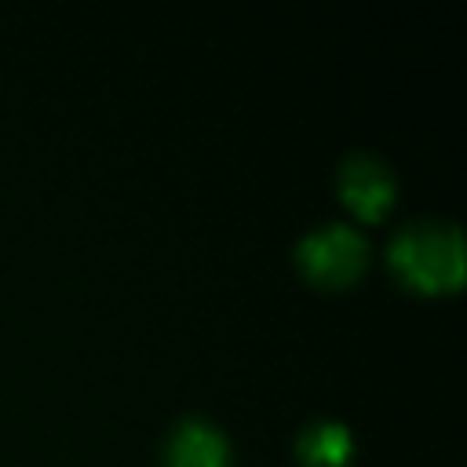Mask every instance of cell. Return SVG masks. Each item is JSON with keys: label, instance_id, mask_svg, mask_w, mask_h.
Returning a JSON list of instances; mask_svg holds the SVG:
<instances>
[{"label": "cell", "instance_id": "obj_1", "mask_svg": "<svg viewBox=\"0 0 467 467\" xmlns=\"http://www.w3.org/2000/svg\"><path fill=\"white\" fill-rule=\"evenodd\" d=\"M387 263L405 288L427 296L456 292L463 281V237L452 223L416 219L390 237Z\"/></svg>", "mask_w": 467, "mask_h": 467}, {"label": "cell", "instance_id": "obj_2", "mask_svg": "<svg viewBox=\"0 0 467 467\" xmlns=\"http://www.w3.org/2000/svg\"><path fill=\"white\" fill-rule=\"evenodd\" d=\"M296 266L317 288H347L368 266V241L347 223L317 226L299 237Z\"/></svg>", "mask_w": 467, "mask_h": 467}, {"label": "cell", "instance_id": "obj_3", "mask_svg": "<svg viewBox=\"0 0 467 467\" xmlns=\"http://www.w3.org/2000/svg\"><path fill=\"white\" fill-rule=\"evenodd\" d=\"M336 186H339V201L365 223L383 219L398 197V179H394L390 164L365 150L343 157Z\"/></svg>", "mask_w": 467, "mask_h": 467}, {"label": "cell", "instance_id": "obj_4", "mask_svg": "<svg viewBox=\"0 0 467 467\" xmlns=\"http://www.w3.org/2000/svg\"><path fill=\"white\" fill-rule=\"evenodd\" d=\"M164 467H230V441L215 423L186 416L168 434Z\"/></svg>", "mask_w": 467, "mask_h": 467}, {"label": "cell", "instance_id": "obj_5", "mask_svg": "<svg viewBox=\"0 0 467 467\" xmlns=\"http://www.w3.org/2000/svg\"><path fill=\"white\" fill-rule=\"evenodd\" d=\"M296 460L303 467H347L354 460V434L339 420H314L296 438Z\"/></svg>", "mask_w": 467, "mask_h": 467}]
</instances>
